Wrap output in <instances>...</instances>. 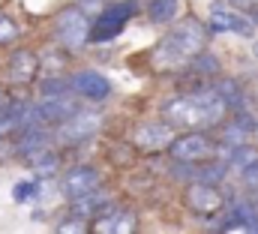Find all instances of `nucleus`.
Instances as JSON below:
<instances>
[{
  "instance_id": "nucleus-1",
  "label": "nucleus",
  "mask_w": 258,
  "mask_h": 234,
  "mask_svg": "<svg viewBox=\"0 0 258 234\" xmlns=\"http://www.w3.org/2000/svg\"><path fill=\"white\" fill-rule=\"evenodd\" d=\"M225 114H228L225 102L210 87H198L192 93H177L168 102H162V123H168L174 132L177 129L207 132L210 126H219Z\"/></svg>"
},
{
  "instance_id": "nucleus-2",
  "label": "nucleus",
  "mask_w": 258,
  "mask_h": 234,
  "mask_svg": "<svg viewBox=\"0 0 258 234\" xmlns=\"http://www.w3.org/2000/svg\"><path fill=\"white\" fill-rule=\"evenodd\" d=\"M207 36H210L207 24H201V21H195V18L180 21V24H177L174 30H168V33L162 36V42L156 45V51H153V66H156V69H183V66H189V63L204 51Z\"/></svg>"
},
{
  "instance_id": "nucleus-3",
  "label": "nucleus",
  "mask_w": 258,
  "mask_h": 234,
  "mask_svg": "<svg viewBox=\"0 0 258 234\" xmlns=\"http://www.w3.org/2000/svg\"><path fill=\"white\" fill-rule=\"evenodd\" d=\"M168 153L180 165H204L219 156V144L207 132H180L168 144Z\"/></svg>"
},
{
  "instance_id": "nucleus-4",
  "label": "nucleus",
  "mask_w": 258,
  "mask_h": 234,
  "mask_svg": "<svg viewBox=\"0 0 258 234\" xmlns=\"http://www.w3.org/2000/svg\"><path fill=\"white\" fill-rule=\"evenodd\" d=\"M138 12V3L135 0H120V3H111L93 24H90V42H108L114 36H120V30L126 27V21Z\"/></svg>"
},
{
  "instance_id": "nucleus-5",
  "label": "nucleus",
  "mask_w": 258,
  "mask_h": 234,
  "mask_svg": "<svg viewBox=\"0 0 258 234\" xmlns=\"http://www.w3.org/2000/svg\"><path fill=\"white\" fill-rule=\"evenodd\" d=\"M87 36H90V18L81 9L69 6L63 12H57V18H54V39L63 48H69V51L81 48L87 42Z\"/></svg>"
},
{
  "instance_id": "nucleus-6",
  "label": "nucleus",
  "mask_w": 258,
  "mask_h": 234,
  "mask_svg": "<svg viewBox=\"0 0 258 234\" xmlns=\"http://www.w3.org/2000/svg\"><path fill=\"white\" fill-rule=\"evenodd\" d=\"M102 114L99 111H87V108H78L72 117H66L63 123L57 126V132H54V138L57 141H63V144H81V141H87V138H93L99 129H102Z\"/></svg>"
},
{
  "instance_id": "nucleus-7",
  "label": "nucleus",
  "mask_w": 258,
  "mask_h": 234,
  "mask_svg": "<svg viewBox=\"0 0 258 234\" xmlns=\"http://www.w3.org/2000/svg\"><path fill=\"white\" fill-rule=\"evenodd\" d=\"M90 234H138V213L129 207H108L93 216Z\"/></svg>"
},
{
  "instance_id": "nucleus-8",
  "label": "nucleus",
  "mask_w": 258,
  "mask_h": 234,
  "mask_svg": "<svg viewBox=\"0 0 258 234\" xmlns=\"http://www.w3.org/2000/svg\"><path fill=\"white\" fill-rule=\"evenodd\" d=\"M183 204L198 213V216H213V213H219L222 210V204H225V198H222V192H219V186H210V183H189L186 189H183Z\"/></svg>"
},
{
  "instance_id": "nucleus-9",
  "label": "nucleus",
  "mask_w": 258,
  "mask_h": 234,
  "mask_svg": "<svg viewBox=\"0 0 258 234\" xmlns=\"http://www.w3.org/2000/svg\"><path fill=\"white\" fill-rule=\"evenodd\" d=\"M174 129L168 126V123H141V126H135V132H132V144H135V150H141V153H162V150H168V144L174 141Z\"/></svg>"
},
{
  "instance_id": "nucleus-10",
  "label": "nucleus",
  "mask_w": 258,
  "mask_h": 234,
  "mask_svg": "<svg viewBox=\"0 0 258 234\" xmlns=\"http://www.w3.org/2000/svg\"><path fill=\"white\" fill-rule=\"evenodd\" d=\"M78 111V102L72 96H45L42 102L33 105V126H60L66 117H72Z\"/></svg>"
},
{
  "instance_id": "nucleus-11",
  "label": "nucleus",
  "mask_w": 258,
  "mask_h": 234,
  "mask_svg": "<svg viewBox=\"0 0 258 234\" xmlns=\"http://www.w3.org/2000/svg\"><path fill=\"white\" fill-rule=\"evenodd\" d=\"M60 189H63V195H69V201L72 198H81V195L99 189V171L93 165H75V168L63 171Z\"/></svg>"
},
{
  "instance_id": "nucleus-12",
  "label": "nucleus",
  "mask_w": 258,
  "mask_h": 234,
  "mask_svg": "<svg viewBox=\"0 0 258 234\" xmlns=\"http://www.w3.org/2000/svg\"><path fill=\"white\" fill-rule=\"evenodd\" d=\"M27 126H33V105L30 102H3L0 105V138L18 135Z\"/></svg>"
},
{
  "instance_id": "nucleus-13",
  "label": "nucleus",
  "mask_w": 258,
  "mask_h": 234,
  "mask_svg": "<svg viewBox=\"0 0 258 234\" xmlns=\"http://www.w3.org/2000/svg\"><path fill=\"white\" fill-rule=\"evenodd\" d=\"M69 87H72L78 96L93 99V102H99V99H105V96L111 93V81H108L102 72H96V69H81V72H75L72 81H69Z\"/></svg>"
},
{
  "instance_id": "nucleus-14",
  "label": "nucleus",
  "mask_w": 258,
  "mask_h": 234,
  "mask_svg": "<svg viewBox=\"0 0 258 234\" xmlns=\"http://www.w3.org/2000/svg\"><path fill=\"white\" fill-rule=\"evenodd\" d=\"M9 81L12 84H33L36 75H39V54L30 51V48H15L9 54Z\"/></svg>"
},
{
  "instance_id": "nucleus-15",
  "label": "nucleus",
  "mask_w": 258,
  "mask_h": 234,
  "mask_svg": "<svg viewBox=\"0 0 258 234\" xmlns=\"http://www.w3.org/2000/svg\"><path fill=\"white\" fill-rule=\"evenodd\" d=\"M207 30H216V33H240V36H249L252 33V18L228 9V6H213L210 9V27Z\"/></svg>"
},
{
  "instance_id": "nucleus-16",
  "label": "nucleus",
  "mask_w": 258,
  "mask_h": 234,
  "mask_svg": "<svg viewBox=\"0 0 258 234\" xmlns=\"http://www.w3.org/2000/svg\"><path fill=\"white\" fill-rule=\"evenodd\" d=\"M108 207V195L105 192H99V189H93V192H87V195H81V198H72L69 201V216H78V219H93L96 213H102Z\"/></svg>"
},
{
  "instance_id": "nucleus-17",
  "label": "nucleus",
  "mask_w": 258,
  "mask_h": 234,
  "mask_svg": "<svg viewBox=\"0 0 258 234\" xmlns=\"http://www.w3.org/2000/svg\"><path fill=\"white\" fill-rule=\"evenodd\" d=\"M177 9H180V0H150L147 3V18L153 24H168L177 18Z\"/></svg>"
},
{
  "instance_id": "nucleus-18",
  "label": "nucleus",
  "mask_w": 258,
  "mask_h": 234,
  "mask_svg": "<svg viewBox=\"0 0 258 234\" xmlns=\"http://www.w3.org/2000/svg\"><path fill=\"white\" fill-rule=\"evenodd\" d=\"M54 234H90V228H87V219H78V216H63V219H57Z\"/></svg>"
},
{
  "instance_id": "nucleus-19",
  "label": "nucleus",
  "mask_w": 258,
  "mask_h": 234,
  "mask_svg": "<svg viewBox=\"0 0 258 234\" xmlns=\"http://www.w3.org/2000/svg\"><path fill=\"white\" fill-rule=\"evenodd\" d=\"M18 36H21L18 24H15L12 18L0 15V45H12V42H18Z\"/></svg>"
},
{
  "instance_id": "nucleus-20",
  "label": "nucleus",
  "mask_w": 258,
  "mask_h": 234,
  "mask_svg": "<svg viewBox=\"0 0 258 234\" xmlns=\"http://www.w3.org/2000/svg\"><path fill=\"white\" fill-rule=\"evenodd\" d=\"M189 69L201 72V78H207V75H216V69H219V66H216V60L210 57V54H204V51H201V54L189 63Z\"/></svg>"
},
{
  "instance_id": "nucleus-21",
  "label": "nucleus",
  "mask_w": 258,
  "mask_h": 234,
  "mask_svg": "<svg viewBox=\"0 0 258 234\" xmlns=\"http://www.w3.org/2000/svg\"><path fill=\"white\" fill-rule=\"evenodd\" d=\"M12 192H15V201H30V198L39 192V180H24V183H18Z\"/></svg>"
},
{
  "instance_id": "nucleus-22",
  "label": "nucleus",
  "mask_w": 258,
  "mask_h": 234,
  "mask_svg": "<svg viewBox=\"0 0 258 234\" xmlns=\"http://www.w3.org/2000/svg\"><path fill=\"white\" fill-rule=\"evenodd\" d=\"M222 234H258V225H249V222H225Z\"/></svg>"
},
{
  "instance_id": "nucleus-23",
  "label": "nucleus",
  "mask_w": 258,
  "mask_h": 234,
  "mask_svg": "<svg viewBox=\"0 0 258 234\" xmlns=\"http://www.w3.org/2000/svg\"><path fill=\"white\" fill-rule=\"evenodd\" d=\"M240 180H243V186H249V189H258V159L252 165H246L243 171H240Z\"/></svg>"
},
{
  "instance_id": "nucleus-24",
  "label": "nucleus",
  "mask_w": 258,
  "mask_h": 234,
  "mask_svg": "<svg viewBox=\"0 0 258 234\" xmlns=\"http://www.w3.org/2000/svg\"><path fill=\"white\" fill-rule=\"evenodd\" d=\"M228 3L234 6V12H240V15H243V12H252L258 18V0H228Z\"/></svg>"
}]
</instances>
